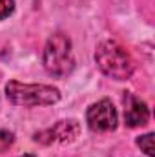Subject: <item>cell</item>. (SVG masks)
<instances>
[{"label": "cell", "mask_w": 155, "mask_h": 157, "mask_svg": "<svg viewBox=\"0 0 155 157\" xmlns=\"http://www.w3.org/2000/svg\"><path fill=\"white\" fill-rule=\"evenodd\" d=\"M95 60L104 75L115 78V80L130 78L135 70L131 55L115 40L102 42L95 51Z\"/></svg>", "instance_id": "1"}, {"label": "cell", "mask_w": 155, "mask_h": 157, "mask_svg": "<svg viewBox=\"0 0 155 157\" xmlns=\"http://www.w3.org/2000/svg\"><path fill=\"white\" fill-rule=\"evenodd\" d=\"M6 95L17 106H47V104H55L60 99L59 90L53 88V86L22 84L18 80L7 82Z\"/></svg>", "instance_id": "2"}, {"label": "cell", "mask_w": 155, "mask_h": 157, "mask_svg": "<svg viewBox=\"0 0 155 157\" xmlns=\"http://www.w3.org/2000/svg\"><path fill=\"white\" fill-rule=\"evenodd\" d=\"M44 68L53 77H66L75 68L71 40L62 33L53 35L44 48Z\"/></svg>", "instance_id": "3"}, {"label": "cell", "mask_w": 155, "mask_h": 157, "mask_svg": "<svg viewBox=\"0 0 155 157\" xmlns=\"http://www.w3.org/2000/svg\"><path fill=\"white\" fill-rule=\"evenodd\" d=\"M86 119H88V126L99 133L112 132L117 128V110L108 99H102L93 106H89Z\"/></svg>", "instance_id": "4"}, {"label": "cell", "mask_w": 155, "mask_h": 157, "mask_svg": "<svg viewBox=\"0 0 155 157\" xmlns=\"http://www.w3.org/2000/svg\"><path fill=\"white\" fill-rule=\"evenodd\" d=\"M80 133V126L75 119H68V121H59L55 126L35 133V141L42 144H53V143H71L75 141Z\"/></svg>", "instance_id": "5"}, {"label": "cell", "mask_w": 155, "mask_h": 157, "mask_svg": "<svg viewBox=\"0 0 155 157\" xmlns=\"http://www.w3.org/2000/svg\"><path fill=\"white\" fill-rule=\"evenodd\" d=\"M126 102V108H124V119H126V124L135 128V126H144L150 119V110L146 106V102H142L141 99L133 97V95H126L124 99Z\"/></svg>", "instance_id": "6"}, {"label": "cell", "mask_w": 155, "mask_h": 157, "mask_svg": "<svg viewBox=\"0 0 155 157\" xmlns=\"http://www.w3.org/2000/svg\"><path fill=\"white\" fill-rule=\"evenodd\" d=\"M137 144L141 146V150H142L146 155H150V157L155 155V152H153V133H146V135L139 137V139H137Z\"/></svg>", "instance_id": "7"}, {"label": "cell", "mask_w": 155, "mask_h": 157, "mask_svg": "<svg viewBox=\"0 0 155 157\" xmlns=\"http://www.w3.org/2000/svg\"><path fill=\"white\" fill-rule=\"evenodd\" d=\"M13 133L9 130H0V154L6 152L11 144H13Z\"/></svg>", "instance_id": "8"}, {"label": "cell", "mask_w": 155, "mask_h": 157, "mask_svg": "<svg viewBox=\"0 0 155 157\" xmlns=\"http://www.w3.org/2000/svg\"><path fill=\"white\" fill-rule=\"evenodd\" d=\"M15 9V0H0V20L9 17Z\"/></svg>", "instance_id": "9"}, {"label": "cell", "mask_w": 155, "mask_h": 157, "mask_svg": "<svg viewBox=\"0 0 155 157\" xmlns=\"http://www.w3.org/2000/svg\"><path fill=\"white\" fill-rule=\"evenodd\" d=\"M22 157H37V155H33V154H26V155H22Z\"/></svg>", "instance_id": "10"}]
</instances>
